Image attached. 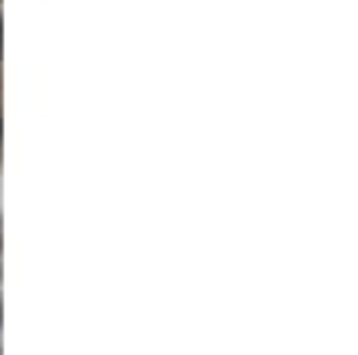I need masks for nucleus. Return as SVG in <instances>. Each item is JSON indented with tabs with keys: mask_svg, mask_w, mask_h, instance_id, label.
<instances>
[{
	"mask_svg": "<svg viewBox=\"0 0 358 355\" xmlns=\"http://www.w3.org/2000/svg\"><path fill=\"white\" fill-rule=\"evenodd\" d=\"M0 50H4V25H0Z\"/></svg>",
	"mask_w": 358,
	"mask_h": 355,
	"instance_id": "nucleus-1",
	"label": "nucleus"
},
{
	"mask_svg": "<svg viewBox=\"0 0 358 355\" xmlns=\"http://www.w3.org/2000/svg\"><path fill=\"white\" fill-rule=\"evenodd\" d=\"M0 133H4V123H0Z\"/></svg>",
	"mask_w": 358,
	"mask_h": 355,
	"instance_id": "nucleus-2",
	"label": "nucleus"
}]
</instances>
